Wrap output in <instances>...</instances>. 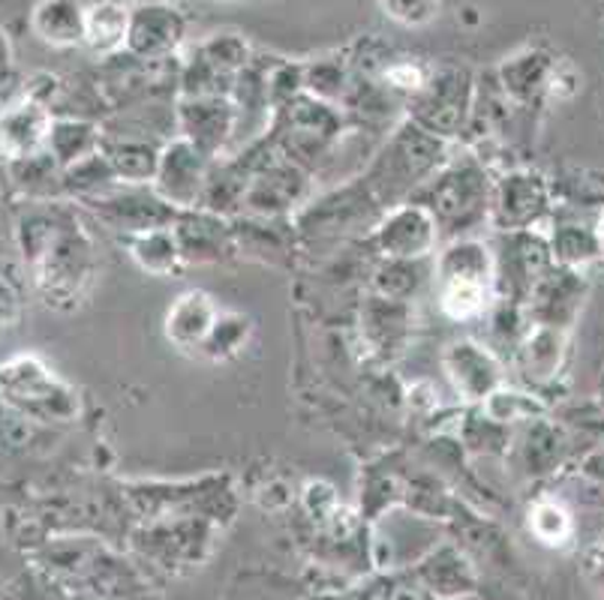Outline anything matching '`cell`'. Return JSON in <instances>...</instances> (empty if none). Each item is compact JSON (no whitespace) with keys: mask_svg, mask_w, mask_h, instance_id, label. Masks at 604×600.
Instances as JSON below:
<instances>
[{"mask_svg":"<svg viewBox=\"0 0 604 600\" xmlns=\"http://www.w3.org/2000/svg\"><path fill=\"white\" fill-rule=\"evenodd\" d=\"M598 571H602V582H604V552H602V561H598Z\"/></svg>","mask_w":604,"mask_h":600,"instance_id":"obj_1","label":"cell"}]
</instances>
